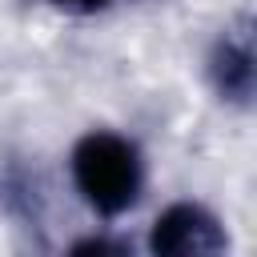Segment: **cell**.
<instances>
[{"label": "cell", "mask_w": 257, "mask_h": 257, "mask_svg": "<svg viewBox=\"0 0 257 257\" xmlns=\"http://www.w3.org/2000/svg\"><path fill=\"white\" fill-rule=\"evenodd\" d=\"M72 181L92 213L120 217L141 197L145 165L128 137L96 128V133H84L72 149Z\"/></svg>", "instance_id": "obj_1"}, {"label": "cell", "mask_w": 257, "mask_h": 257, "mask_svg": "<svg viewBox=\"0 0 257 257\" xmlns=\"http://www.w3.org/2000/svg\"><path fill=\"white\" fill-rule=\"evenodd\" d=\"M149 249L157 257H217L229 249V237L205 205L177 201L153 221Z\"/></svg>", "instance_id": "obj_2"}, {"label": "cell", "mask_w": 257, "mask_h": 257, "mask_svg": "<svg viewBox=\"0 0 257 257\" xmlns=\"http://www.w3.org/2000/svg\"><path fill=\"white\" fill-rule=\"evenodd\" d=\"M209 80L217 88L221 100L229 104H249L253 100V88H257V48H253V20L241 16L233 20L213 52H209Z\"/></svg>", "instance_id": "obj_3"}, {"label": "cell", "mask_w": 257, "mask_h": 257, "mask_svg": "<svg viewBox=\"0 0 257 257\" xmlns=\"http://www.w3.org/2000/svg\"><path fill=\"white\" fill-rule=\"evenodd\" d=\"M72 253H124V245L116 241H104V237H88V241H76Z\"/></svg>", "instance_id": "obj_4"}, {"label": "cell", "mask_w": 257, "mask_h": 257, "mask_svg": "<svg viewBox=\"0 0 257 257\" xmlns=\"http://www.w3.org/2000/svg\"><path fill=\"white\" fill-rule=\"evenodd\" d=\"M56 8H64V12H76V16H88V12H100L108 0H52Z\"/></svg>", "instance_id": "obj_5"}]
</instances>
